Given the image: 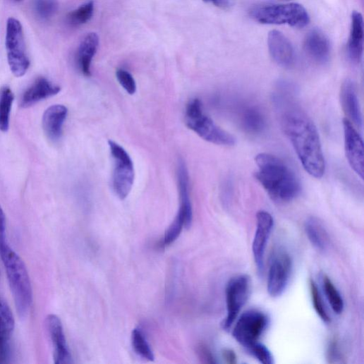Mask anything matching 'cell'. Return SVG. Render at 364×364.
Returning a JSON list of instances; mask_svg holds the SVG:
<instances>
[{
    "label": "cell",
    "mask_w": 364,
    "mask_h": 364,
    "mask_svg": "<svg viewBox=\"0 0 364 364\" xmlns=\"http://www.w3.org/2000/svg\"><path fill=\"white\" fill-rule=\"evenodd\" d=\"M224 360L229 364H235L237 363V356L236 353L229 348L224 349L222 353Z\"/></svg>",
    "instance_id": "38"
},
{
    "label": "cell",
    "mask_w": 364,
    "mask_h": 364,
    "mask_svg": "<svg viewBox=\"0 0 364 364\" xmlns=\"http://www.w3.org/2000/svg\"><path fill=\"white\" fill-rule=\"evenodd\" d=\"M192 222H190L186 212L179 208L174 220L166 230L159 246L163 248L172 244L178 238L182 229L184 227L189 228Z\"/></svg>",
    "instance_id": "25"
},
{
    "label": "cell",
    "mask_w": 364,
    "mask_h": 364,
    "mask_svg": "<svg viewBox=\"0 0 364 364\" xmlns=\"http://www.w3.org/2000/svg\"><path fill=\"white\" fill-rule=\"evenodd\" d=\"M293 260L289 253L280 250L272 255L268 269L267 290L272 298L286 291L292 274Z\"/></svg>",
    "instance_id": "9"
},
{
    "label": "cell",
    "mask_w": 364,
    "mask_h": 364,
    "mask_svg": "<svg viewBox=\"0 0 364 364\" xmlns=\"http://www.w3.org/2000/svg\"><path fill=\"white\" fill-rule=\"evenodd\" d=\"M323 289L327 299L334 313L341 315L344 309V300L331 279L324 276L322 278Z\"/></svg>",
    "instance_id": "27"
},
{
    "label": "cell",
    "mask_w": 364,
    "mask_h": 364,
    "mask_svg": "<svg viewBox=\"0 0 364 364\" xmlns=\"http://www.w3.org/2000/svg\"><path fill=\"white\" fill-rule=\"evenodd\" d=\"M203 1L212 4L214 6L223 10H228L231 7V0H203Z\"/></svg>",
    "instance_id": "37"
},
{
    "label": "cell",
    "mask_w": 364,
    "mask_h": 364,
    "mask_svg": "<svg viewBox=\"0 0 364 364\" xmlns=\"http://www.w3.org/2000/svg\"><path fill=\"white\" fill-rule=\"evenodd\" d=\"M109 145L114 162L113 189L116 196L124 200L130 195L134 184V164L122 146L113 140L109 141Z\"/></svg>",
    "instance_id": "6"
},
{
    "label": "cell",
    "mask_w": 364,
    "mask_h": 364,
    "mask_svg": "<svg viewBox=\"0 0 364 364\" xmlns=\"http://www.w3.org/2000/svg\"><path fill=\"white\" fill-rule=\"evenodd\" d=\"M346 159L354 172L361 178L364 173V147L362 138L346 119L343 121Z\"/></svg>",
    "instance_id": "11"
},
{
    "label": "cell",
    "mask_w": 364,
    "mask_h": 364,
    "mask_svg": "<svg viewBox=\"0 0 364 364\" xmlns=\"http://www.w3.org/2000/svg\"><path fill=\"white\" fill-rule=\"evenodd\" d=\"M16 329L14 315L0 296V363H8L11 356V340Z\"/></svg>",
    "instance_id": "15"
},
{
    "label": "cell",
    "mask_w": 364,
    "mask_h": 364,
    "mask_svg": "<svg viewBox=\"0 0 364 364\" xmlns=\"http://www.w3.org/2000/svg\"><path fill=\"white\" fill-rule=\"evenodd\" d=\"M363 19L356 11L351 14L350 35L347 44V54L353 63H359L363 51Z\"/></svg>",
    "instance_id": "20"
},
{
    "label": "cell",
    "mask_w": 364,
    "mask_h": 364,
    "mask_svg": "<svg viewBox=\"0 0 364 364\" xmlns=\"http://www.w3.org/2000/svg\"><path fill=\"white\" fill-rule=\"evenodd\" d=\"M61 87L44 77L38 78L24 93L20 106L31 107L37 103L58 95Z\"/></svg>",
    "instance_id": "18"
},
{
    "label": "cell",
    "mask_w": 364,
    "mask_h": 364,
    "mask_svg": "<svg viewBox=\"0 0 364 364\" xmlns=\"http://www.w3.org/2000/svg\"><path fill=\"white\" fill-rule=\"evenodd\" d=\"M257 226L253 241V254L260 274L264 271V259L267 244L271 235L274 220L272 215L265 211H260L257 216Z\"/></svg>",
    "instance_id": "12"
},
{
    "label": "cell",
    "mask_w": 364,
    "mask_h": 364,
    "mask_svg": "<svg viewBox=\"0 0 364 364\" xmlns=\"http://www.w3.org/2000/svg\"><path fill=\"white\" fill-rule=\"evenodd\" d=\"M8 245L6 241V218L1 206H0V252Z\"/></svg>",
    "instance_id": "35"
},
{
    "label": "cell",
    "mask_w": 364,
    "mask_h": 364,
    "mask_svg": "<svg viewBox=\"0 0 364 364\" xmlns=\"http://www.w3.org/2000/svg\"><path fill=\"white\" fill-rule=\"evenodd\" d=\"M46 327L53 345V358L56 364L73 363L61 319L51 314L46 319Z\"/></svg>",
    "instance_id": "13"
},
{
    "label": "cell",
    "mask_w": 364,
    "mask_h": 364,
    "mask_svg": "<svg viewBox=\"0 0 364 364\" xmlns=\"http://www.w3.org/2000/svg\"><path fill=\"white\" fill-rule=\"evenodd\" d=\"M6 50L11 71L16 77L23 76L30 68L23 29L21 23L11 18L7 23Z\"/></svg>",
    "instance_id": "7"
},
{
    "label": "cell",
    "mask_w": 364,
    "mask_h": 364,
    "mask_svg": "<svg viewBox=\"0 0 364 364\" xmlns=\"http://www.w3.org/2000/svg\"><path fill=\"white\" fill-rule=\"evenodd\" d=\"M116 77L119 83L128 94L134 95L136 93V82L131 73L124 69L119 68L116 71Z\"/></svg>",
    "instance_id": "33"
},
{
    "label": "cell",
    "mask_w": 364,
    "mask_h": 364,
    "mask_svg": "<svg viewBox=\"0 0 364 364\" xmlns=\"http://www.w3.org/2000/svg\"><path fill=\"white\" fill-rule=\"evenodd\" d=\"M295 91L288 83L280 84L273 95L283 131L291 141L305 170L316 178L325 172V160L317 127L298 104Z\"/></svg>",
    "instance_id": "1"
},
{
    "label": "cell",
    "mask_w": 364,
    "mask_h": 364,
    "mask_svg": "<svg viewBox=\"0 0 364 364\" xmlns=\"http://www.w3.org/2000/svg\"><path fill=\"white\" fill-rule=\"evenodd\" d=\"M132 344L135 351L142 358L153 361L154 356L142 332L135 328L131 336Z\"/></svg>",
    "instance_id": "28"
},
{
    "label": "cell",
    "mask_w": 364,
    "mask_h": 364,
    "mask_svg": "<svg viewBox=\"0 0 364 364\" xmlns=\"http://www.w3.org/2000/svg\"><path fill=\"white\" fill-rule=\"evenodd\" d=\"M99 44V38L96 33L88 34L80 44L77 62L80 72L87 77L90 76L91 62L97 52Z\"/></svg>",
    "instance_id": "21"
},
{
    "label": "cell",
    "mask_w": 364,
    "mask_h": 364,
    "mask_svg": "<svg viewBox=\"0 0 364 364\" xmlns=\"http://www.w3.org/2000/svg\"><path fill=\"white\" fill-rule=\"evenodd\" d=\"M310 291L313 305L316 313L324 323H329L331 321L330 317L324 305L320 292L317 284L313 280L310 281Z\"/></svg>",
    "instance_id": "31"
},
{
    "label": "cell",
    "mask_w": 364,
    "mask_h": 364,
    "mask_svg": "<svg viewBox=\"0 0 364 364\" xmlns=\"http://www.w3.org/2000/svg\"><path fill=\"white\" fill-rule=\"evenodd\" d=\"M250 293V280L248 276H238L229 281L226 288V316L222 324L224 329L228 331L232 327Z\"/></svg>",
    "instance_id": "10"
},
{
    "label": "cell",
    "mask_w": 364,
    "mask_h": 364,
    "mask_svg": "<svg viewBox=\"0 0 364 364\" xmlns=\"http://www.w3.org/2000/svg\"><path fill=\"white\" fill-rule=\"evenodd\" d=\"M14 300L16 310L21 318L26 317L33 303V290L27 266L9 245L0 252Z\"/></svg>",
    "instance_id": "3"
},
{
    "label": "cell",
    "mask_w": 364,
    "mask_h": 364,
    "mask_svg": "<svg viewBox=\"0 0 364 364\" xmlns=\"http://www.w3.org/2000/svg\"><path fill=\"white\" fill-rule=\"evenodd\" d=\"M198 353L200 358L205 363H216L217 361L210 348L202 344L198 348Z\"/></svg>",
    "instance_id": "36"
},
{
    "label": "cell",
    "mask_w": 364,
    "mask_h": 364,
    "mask_svg": "<svg viewBox=\"0 0 364 364\" xmlns=\"http://www.w3.org/2000/svg\"><path fill=\"white\" fill-rule=\"evenodd\" d=\"M67 115L68 109L63 105H54L45 111L42 119L43 129L52 142L61 139Z\"/></svg>",
    "instance_id": "19"
},
{
    "label": "cell",
    "mask_w": 364,
    "mask_h": 364,
    "mask_svg": "<svg viewBox=\"0 0 364 364\" xmlns=\"http://www.w3.org/2000/svg\"><path fill=\"white\" fill-rule=\"evenodd\" d=\"M267 44L269 54L278 65L291 68L296 61L294 48L289 40L281 32L272 30L268 35Z\"/></svg>",
    "instance_id": "14"
},
{
    "label": "cell",
    "mask_w": 364,
    "mask_h": 364,
    "mask_svg": "<svg viewBox=\"0 0 364 364\" xmlns=\"http://www.w3.org/2000/svg\"><path fill=\"white\" fill-rule=\"evenodd\" d=\"M14 102V95L9 87L0 90V131L7 132L10 127L11 114Z\"/></svg>",
    "instance_id": "26"
},
{
    "label": "cell",
    "mask_w": 364,
    "mask_h": 364,
    "mask_svg": "<svg viewBox=\"0 0 364 364\" xmlns=\"http://www.w3.org/2000/svg\"><path fill=\"white\" fill-rule=\"evenodd\" d=\"M247 350L261 363H274V357H273L271 351L266 346L259 341L251 345Z\"/></svg>",
    "instance_id": "32"
},
{
    "label": "cell",
    "mask_w": 364,
    "mask_h": 364,
    "mask_svg": "<svg viewBox=\"0 0 364 364\" xmlns=\"http://www.w3.org/2000/svg\"><path fill=\"white\" fill-rule=\"evenodd\" d=\"M304 49L308 56L317 63L324 64L329 60L330 42L320 30H314L307 34L304 40Z\"/></svg>",
    "instance_id": "17"
},
{
    "label": "cell",
    "mask_w": 364,
    "mask_h": 364,
    "mask_svg": "<svg viewBox=\"0 0 364 364\" xmlns=\"http://www.w3.org/2000/svg\"><path fill=\"white\" fill-rule=\"evenodd\" d=\"M241 124L247 133L259 134L266 128V121L262 113L254 107L245 108L241 114Z\"/></svg>",
    "instance_id": "24"
},
{
    "label": "cell",
    "mask_w": 364,
    "mask_h": 364,
    "mask_svg": "<svg viewBox=\"0 0 364 364\" xmlns=\"http://www.w3.org/2000/svg\"><path fill=\"white\" fill-rule=\"evenodd\" d=\"M94 12V2L87 3L69 13L68 16V23L75 27L84 25L92 18Z\"/></svg>",
    "instance_id": "29"
},
{
    "label": "cell",
    "mask_w": 364,
    "mask_h": 364,
    "mask_svg": "<svg viewBox=\"0 0 364 364\" xmlns=\"http://www.w3.org/2000/svg\"><path fill=\"white\" fill-rule=\"evenodd\" d=\"M187 126L203 140L214 145L231 147L236 139L231 133L219 127L205 112L199 99L191 100L186 108Z\"/></svg>",
    "instance_id": "4"
},
{
    "label": "cell",
    "mask_w": 364,
    "mask_h": 364,
    "mask_svg": "<svg viewBox=\"0 0 364 364\" xmlns=\"http://www.w3.org/2000/svg\"><path fill=\"white\" fill-rule=\"evenodd\" d=\"M177 181L180 199V207L193 218V206L190 195V177L187 165L182 159H178L177 166Z\"/></svg>",
    "instance_id": "23"
},
{
    "label": "cell",
    "mask_w": 364,
    "mask_h": 364,
    "mask_svg": "<svg viewBox=\"0 0 364 364\" xmlns=\"http://www.w3.org/2000/svg\"><path fill=\"white\" fill-rule=\"evenodd\" d=\"M256 179L269 197L278 203H289L301 192L300 181L290 166L280 157L260 153L255 158Z\"/></svg>",
    "instance_id": "2"
},
{
    "label": "cell",
    "mask_w": 364,
    "mask_h": 364,
    "mask_svg": "<svg viewBox=\"0 0 364 364\" xmlns=\"http://www.w3.org/2000/svg\"><path fill=\"white\" fill-rule=\"evenodd\" d=\"M269 324V318L258 310H249L238 319L233 332V338L246 349L259 341Z\"/></svg>",
    "instance_id": "8"
},
{
    "label": "cell",
    "mask_w": 364,
    "mask_h": 364,
    "mask_svg": "<svg viewBox=\"0 0 364 364\" xmlns=\"http://www.w3.org/2000/svg\"><path fill=\"white\" fill-rule=\"evenodd\" d=\"M305 231L311 244L319 251L326 252L329 247V236L323 223L317 217H309Z\"/></svg>",
    "instance_id": "22"
},
{
    "label": "cell",
    "mask_w": 364,
    "mask_h": 364,
    "mask_svg": "<svg viewBox=\"0 0 364 364\" xmlns=\"http://www.w3.org/2000/svg\"><path fill=\"white\" fill-rule=\"evenodd\" d=\"M33 8L40 19L47 20L56 13L59 4L57 0H34Z\"/></svg>",
    "instance_id": "30"
},
{
    "label": "cell",
    "mask_w": 364,
    "mask_h": 364,
    "mask_svg": "<svg viewBox=\"0 0 364 364\" xmlns=\"http://www.w3.org/2000/svg\"><path fill=\"white\" fill-rule=\"evenodd\" d=\"M340 101L343 111L354 126L362 128L363 118L357 95L356 87L353 81L346 79L341 85Z\"/></svg>",
    "instance_id": "16"
},
{
    "label": "cell",
    "mask_w": 364,
    "mask_h": 364,
    "mask_svg": "<svg viewBox=\"0 0 364 364\" xmlns=\"http://www.w3.org/2000/svg\"><path fill=\"white\" fill-rule=\"evenodd\" d=\"M16 2H21L23 1V0H16Z\"/></svg>",
    "instance_id": "39"
},
{
    "label": "cell",
    "mask_w": 364,
    "mask_h": 364,
    "mask_svg": "<svg viewBox=\"0 0 364 364\" xmlns=\"http://www.w3.org/2000/svg\"><path fill=\"white\" fill-rule=\"evenodd\" d=\"M250 16L262 25H287L303 28L310 23L306 9L298 4L258 6L250 10Z\"/></svg>",
    "instance_id": "5"
},
{
    "label": "cell",
    "mask_w": 364,
    "mask_h": 364,
    "mask_svg": "<svg viewBox=\"0 0 364 364\" xmlns=\"http://www.w3.org/2000/svg\"><path fill=\"white\" fill-rule=\"evenodd\" d=\"M327 359L330 363L341 362L343 355L341 353L338 342L334 339L329 342L327 347Z\"/></svg>",
    "instance_id": "34"
}]
</instances>
